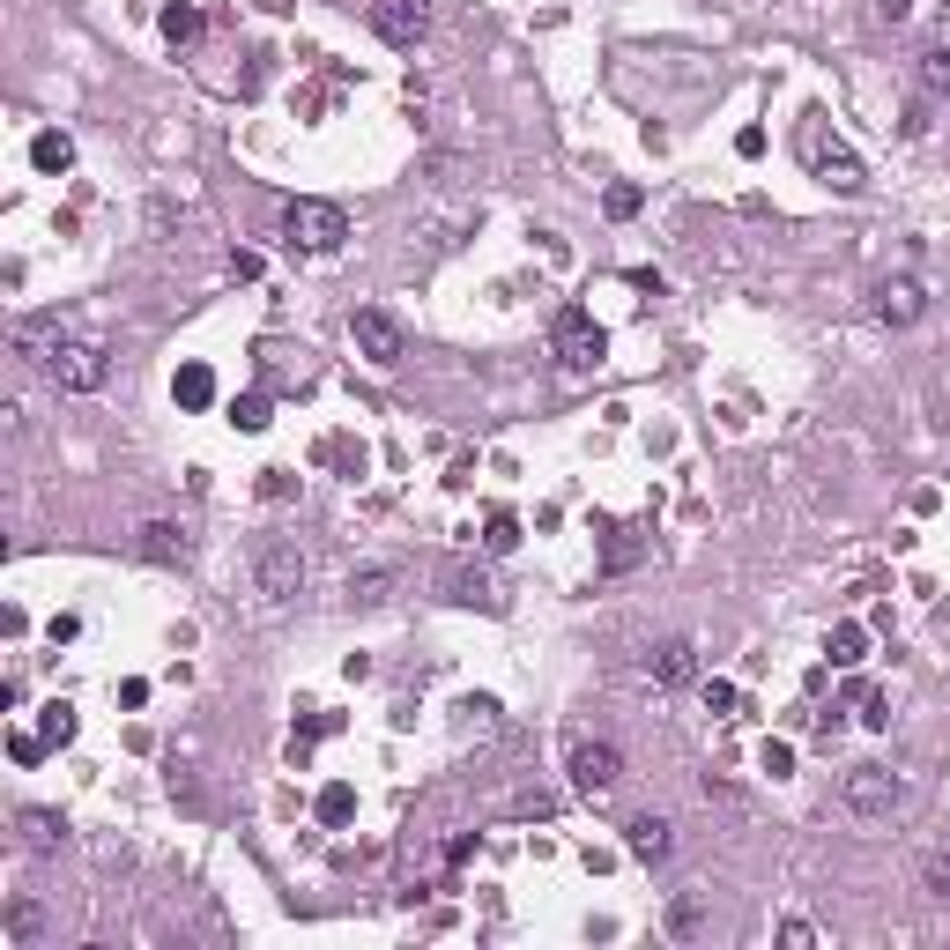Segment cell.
I'll return each mask as SVG.
<instances>
[{"label": "cell", "instance_id": "1", "mask_svg": "<svg viewBox=\"0 0 950 950\" xmlns=\"http://www.w3.org/2000/svg\"><path fill=\"white\" fill-rule=\"evenodd\" d=\"M282 238H290V246L298 252H342V238H350V216H342V208H334V200H290V208H282Z\"/></svg>", "mask_w": 950, "mask_h": 950}, {"label": "cell", "instance_id": "2", "mask_svg": "<svg viewBox=\"0 0 950 950\" xmlns=\"http://www.w3.org/2000/svg\"><path fill=\"white\" fill-rule=\"evenodd\" d=\"M550 350H557L565 372H595L601 357H609V334H601V320L587 312V304H565V312L550 320Z\"/></svg>", "mask_w": 950, "mask_h": 950}, {"label": "cell", "instance_id": "3", "mask_svg": "<svg viewBox=\"0 0 950 950\" xmlns=\"http://www.w3.org/2000/svg\"><path fill=\"white\" fill-rule=\"evenodd\" d=\"M45 379L60 394H97L104 379H112V357H104V342H90V334H68V342L45 357Z\"/></svg>", "mask_w": 950, "mask_h": 950}, {"label": "cell", "instance_id": "4", "mask_svg": "<svg viewBox=\"0 0 950 950\" xmlns=\"http://www.w3.org/2000/svg\"><path fill=\"white\" fill-rule=\"evenodd\" d=\"M252 579H260L268 601H298L304 595V550L282 543V535H260V543H252Z\"/></svg>", "mask_w": 950, "mask_h": 950}, {"label": "cell", "instance_id": "5", "mask_svg": "<svg viewBox=\"0 0 950 950\" xmlns=\"http://www.w3.org/2000/svg\"><path fill=\"white\" fill-rule=\"evenodd\" d=\"M350 342H357V357L364 364H379V372H394L401 357H409V327L394 320V312H379V304H364L350 320Z\"/></svg>", "mask_w": 950, "mask_h": 950}, {"label": "cell", "instance_id": "6", "mask_svg": "<svg viewBox=\"0 0 950 950\" xmlns=\"http://www.w3.org/2000/svg\"><path fill=\"white\" fill-rule=\"evenodd\" d=\"M839 795H847L854 817H899V809H906V779L884 773V765H854Z\"/></svg>", "mask_w": 950, "mask_h": 950}, {"label": "cell", "instance_id": "7", "mask_svg": "<svg viewBox=\"0 0 950 950\" xmlns=\"http://www.w3.org/2000/svg\"><path fill=\"white\" fill-rule=\"evenodd\" d=\"M134 557L178 572V565H194V527H186V520H142V527H134Z\"/></svg>", "mask_w": 950, "mask_h": 950}, {"label": "cell", "instance_id": "8", "mask_svg": "<svg viewBox=\"0 0 950 950\" xmlns=\"http://www.w3.org/2000/svg\"><path fill=\"white\" fill-rule=\"evenodd\" d=\"M364 23H372L386 45L409 52V45L431 30V0H372V8H364Z\"/></svg>", "mask_w": 950, "mask_h": 950}, {"label": "cell", "instance_id": "9", "mask_svg": "<svg viewBox=\"0 0 950 950\" xmlns=\"http://www.w3.org/2000/svg\"><path fill=\"white\" fill-rule=\"evenodd\" d=\"M572 787L579 795H609L617 779H624V757H617V743H572Z\"/></svg>", "mask_w": 950, "mask_h": 950}, {"label": "cell", "instance_id": "10", "mask_svg": "<svg viewBox=\"0 0 950 950\" xmlns=\"http://www.w3.org/2000/svg\"><path fill=\"white\" fill-rule=\"evenodd\" d=\"M8 342H16V357H23V364H38V372H45V357L68 342V327H60V312H23V320L8 327Z\"/></svg>", "mask_w": 950, "mask_h": 950}, {"label": "cell", "instance_id": "11", "mask_svg": "<svg viewBox=\"0 0 950 950\" xmlns=\"http://www.w3.org/2000/svg\"><path fill=\"white\" fill-rule=\"evenodd\" d=\"M438 595H446L453 609H491V601H498V587H491V572H483V565L453 557V565H438Z\"/></svg>", "mask_w": 950, "mask_h": 950}, {"label": "cell", "instance_id": "12", "mask_svg": "<svg viewBox=\"0 0 950 950\" xmlns=\"http://www.w3.org/2000/svg\"><path fill=\"white\" fill-rule=\"evenodd\" d=\"M869 312H876V320H884V327H913V320H921V312H928V290H921V282H913V276H891V282H876Z\"/></svg>", "mask_w": 950, "mask_h": 950}, {"label": "cell", "instance_id": "13", "mask_svg": "<svg viewBox=\"0 0 950 950\" xmlns=\"http://www.w3.org/2000/svg\"><path fill=\"white\" fill-rule=\"evenodd\" d=\"M595 535H601V572H639L647 565V535L631 520H595Z\"/></svg>", "mask_w": 950, "mask_h": 950}, {"label": "cell", "instance_id": "14", "mask_svg": "<svg viewBox=\"0 0 950 950\" xmlns=\"http://www.w3.org/2000/svg\"><path fill=\"white\" fill-rule=\"evenodd\" d=\"M809 172L825 178V186H839V194H861V186H869V172H861V164H854L839 142L825 149V134H817V126H809Z\"/></svg>", "mask_w": 950, "mask_h": 950}, {"label": "cell", "instance_id": "15", "mask_svg": "<svg viewBox=\"0 0 950 950\" xmlns=\"http://www.w3.org/2000/svg\"><path fill=\"white\" fill-rule=\"evenodd\" d=\"M647 675L661 683V691H683V683H699V647H691V639H661V647L647 653Z\"/></svg>", "mask_w": 950, "mask_h": 950}, {"label": "cell", "instance_id": "16", "mask_svg": "<svg viewBox=\"0 0 950 950\" xmlns=\"http://www.w3.org/2000/svg\"><path fill=\"white\" fill-rule=\"evenodd\" d=\"M624 847L639 854V861H669V854H675V825H669V817H631Z\"/></svg>", "mask_w": 950, "mask_h": 950}, {"label": "cell", "instance_id": "17", "mask_svg": "<svg viewBox=\"0 0 950 950\" xmlns=\"http://www.w3.org/2000/svg\"><path fill=\"white\" fill-rule=\"evenodd\" d=\"M172 401L186 409V416L216 409V372H208V364H178V379H172Z\"/></svg>", "mask_w": 950, "mask_h": 950}, {"label": "cell", "instance_id": "18", "mask_svg": "<svg viewBox=\"0 0 950 950\" xmlns=\"http://www.w3.org/2000/svg\"><path fill=\"white\" fill-rule=\"evenodd\" d=\"M825 653H832V669H861V661H869V631L861 624H832Z\"/></svg>", "mask_w": 950, "mask_h": 950}, {"label": "cell", "instance_id": "19", "mask_svg": "<svg viewBox=\"0 0 950 950\" xmlns=\"http://www.w3.org/2000/svg\"><path fill=\"white\" fill-rule=\"evenodd\" d=\"M16 825H23V839H30V847H38V854H52V847H60V839H68V817H52V809H23Z\"/></svg>", "mask_w": 950, "mask_h": 950}, {"label": "cell", "instance_id": "20", "mask_svg": "<svg viewBox=\"0 0 950 950\" xmlns=\"http://www.w3.org/2000/svg\"><path fill=\"white\" fill-rule=\"evenodd\" d=\"M30 164H38V172H68V164H75V142H68L60 126H45V134L30 142Z\"/></svg>", "mask_w": 950, "mask_h": 950}, {"label": "cell", "instance_id": "21", "mask_svg": "<svg viewBox=\"0 0 950 950\" xmlns=\"http://www.w3.org/2000/svg\"><path fill=\"white\" fill-rule=\"evenodd\" d=\"M705 928V891H683V899H669V936L675 943H691Z\"/></svg>", "mask_w": 950, "mask_h": 950}, {"label": "cell", "instance_id": "22", "mask_svg": "<svg viewBox=\"0 0 950 950\" xmlns=\"http://www.w3.org/2000/svg\"><path fill=\"white\" fill-rule=\"evenodd\" d=\"M913 82H921V97H928V104L950 97V52H943V45H928V52H921V68H913Z\"/></svg>", "mask_w": 950, "mask_h": 950}, {"label": "cell", "instance_id": "23", "mask_svg": "<svg viewBox=\"0 0 950 950\" xmlns=\"http://www.w3.org/2000/svg\"><path fill=\"white\" fill-rule=\"evenodd\" d=\"M394 565H364V572H350V601H364V609H372V601H386L394 595Z\"/></svg>", "mask_w": 950, "mask_h": 950}, {"label": "cell", "instance_id": "24", "mask_svg": "<svg viewBox=\"0 0 950 950\" xmlns=\"http://www.w3.org/2000/svg\"><path fill=\"white\" fill-rule=\"evenodd\" d=\"M312 809H320V825H350V817H357V787H342V779H327Z\"/></svg>", "mask_w": 950, "mask_h": 950}, {"label": "cell", "instance_id": "25", "mask_svg": "<svg viewBox=\"0 0 950 950\" xmlns=\"http://www.w3.org/2000/svg\"><path fill=\"white\" fill-rule=\"evenodd\" d=\"M461 735H498V699H461Z\"/></svg>", "mask_w": 950, "mask_h": 950}, {"label": "cell", "instance_id": "26", "mask_svg": "<svg viewBox=\"0 0 950 950\" xmlns=\"http://www.w3.org/2000/svg\"><path fill=\"white\" fill-rule=\"evenodd\" d=\"M164 38H172V45H194V38H200V16L186 8V0H172V8H164Z\"/></svg>", "mask_w": 950, "mask_h": 950}, {"label": "cell", "instance_id": "27", "mask_svg": "<svg viewBox=\"0 0 950 950\" xmlns=\"http://www.w3.org/2000/svg\"><path fill=\"white\" fill-rule=\"evenodd\" d=\"M854 705H861V727H891V699L876 683H854Z\"/></svg>", "mask_w": 950, "mask_h": 950}, {"label": "cell", "instance_id": "28", "mask_svg": "<svg viewBox=\"0 0 950 950\" xmlns=\"http://www.w3.org/2000/svg\"><path fill=\"white\" fill-rule=\"evenodd\" d=\"M921 891L936 906H950V854H928V861H921Z\"/></svg>", "mask_w": 950, "mask_h": 950}, {"label": "cell", "instance_id": "29", "mask_svg": "<svg viewBox=\"0 0 950 950\" xmlns=\"http://www.w3.org/2000/svg\"><path fill=\"white\" fill-rule=\"evenodd\" d=\"M513 543H520V520H513V513H491V527H483V550H491V557H505Z\"/></svg>", "mask_w": 950, "mask_h": 950}, {"label": "cell", "instance_id": "30", "mask_svg": "<svg viewBox=\"0 0 950 950\" xmlns=\"http://www.w3.org/2000/svg\"><path fill=\"white\" fill-rule=\"evenodd\" d=\"M230 424L238 431H268V394H238L230 401Z\"/></svg>", "mask_w": 950, "mask_h": 950}, {"label": "cell", "instance_id": "31", "mask_svg": "<svg viewBox=\"0 0 950 950\" xmlns=\"http://www.w3.org/2000/svg\"><path fill=\"white\" fill-rule=\"evenodd\" d=\"M38 928H45V913H38L30 899H16V906H8V936H16V943H38Z\"/></svg>", "mask_w": 950, "mask_h": 950}, {"label": "cell", "instance_id": "32", "mask_svg": "<svg viewBox=\"0 0 950 950\" xmlns=\"http://www.w3.org/2000/svg\"><path fill=\"white\" fill-rule=\"evenodd\" d=\"M601 208L624 224V216H639V208H647V194H639V186H609V194H601Z\"/></svg>", "mask_w": 950, "mask_h": 950}, {"label": "cell", "instance_id": "33", "mask_svg": "<svg viewBox=\"0 0 950 950\" xmlns=\"http://www.w3.org/2000/svg\"><path fill=\"white\" fill-rule=\"evenodd\" d=\"M45 743L60 751V743H75V713L68 705H45Z\"/></svg>", "mask_w": 950, "mask_h": 950}, {"label": "cell", "instance_id": "34", "mask_svg": "<svg viewBox=\"0 0 950 950\" xmlns=\"http://www.w3.org/2000/svg\"><path fill=\"white\" fill-rule=\"evenodd\" d=\"M290 491H298V475H290V468H260V498H268V505H282Z\"/></svg>", "mask_w": 950, "mask_h": 950}, {"label": "cell", "instance_id": "35", "mask_svg": "<svg viewBox=\"0 0 950 950\" xmlns=\"http://www.w3.org/2000/svg\"><path fill=\"white\" fill-rule=\"evenodd\" d=\"M320 461H342V468L357 475V468H364V446H350V438H327V446H320Z\"/></svg>", "mask_w": 950, "mask_h": 950}, {"label": "cell", "instance_id": "36", "mask_svg": "<svg viewBox=\"0 0 950 950\" xmlns=\"http://www.w3.org/2000/svg\"><path fill=\"white\" fill-rule=\"evenodd\" d=\"M8 757H16V765H38V757H45V743H38V735H23V727H16V735H8Z\"/></svg>", "mask_w": 950, "mask_h": 950}, {"label": "cell", "instance_id": "37", "mask_svg": "<svg viewBox=\"0 0 950 950\" xmlns=\"http://www.w3.org/2000/svg\"><path fill=\"white\" fill-rule=\"evenodd\" d=\"M757 765H765L773 779H787V765H795V751H787V743H765V751H757Z\"/></svg>", "mask_w": 950, "mask_h": 950}, {"label": "cell", "instance_id": "38", "mask_svg": "<svg viewBox=\"0 0 950 950\" xmlns=\"http://www.w3.org/2000/svg\"><path fill=\"white\" fill-rule=\"evenodd\" d=\"M921 134H928V97H913L906 104V142H921Z\"/></svg>", "mask_w": 950, "mask_h": 950}, {"label": "cell", "instance_id": "39", "mask_svg": "<svg viewBox=\"0 0 950 950\" xmlns=\"http://www.w3.org/2000/svg\"><path fill=\"white\" fill-rule=\"evenodd\" d=\"M779 943H787V950H809V943H817V928H809V921H787V928H779Z\"/></svg>", "mask_w": 950, "mask_h": 950}, {"label": "cell", "instance_id": "40", "mask_svg": "<svg viewBox=\"0 0 950 950\" xmlns=\"http://www.w3.org/2000/svg\"><path fill=\"white\" fill-rule=\"evenodd\" d=\"M735 156H765V126H743V134H735Z\"/></svg>", "mask_w": 950, "mask_h": 950}, {"label": "cell", "instance_id": "41", "mask_svg": "<svg viewBox=\"0 0 950 950\" xmlns=\"http://www.w3.org/2000/svg\"><path fill=\"white\" fill-rule=\"evenodd\" d=\"M705 705H713V713H735V683H705Z\"/></svg>", "mask_w": 950, "mask_h": 950}, {"label": "cell", "instance_id": "42", "mask_svg": "<svg viewBox=\"0 0 950 950\" xmlns=\"http://www.w3.org/2000/svg\"><path fill=\"white\" fill-rule=\"evenodd\" d=\"M906 8H913V0H876V16H884V23H906Z\"/></svg>", "mask_w": 950, "mask_h": 950}]
</instances>
